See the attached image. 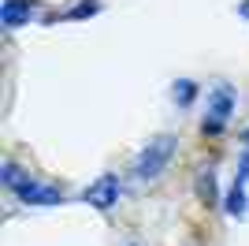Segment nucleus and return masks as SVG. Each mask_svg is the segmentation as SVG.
Instances as JSON below:
<instances>
[{
    "mask_svg": "<svg viewBox=\"0 0 249 246\" xmlns=\"http://www.w3.org/2000/svg\"><path fill=\"white\" fill-rule=\"evenodd\" d=\"M175 153H178V138L175 134H156V138H149V145L138 153V161H134V175L138 179H160V175L171 168Z\"/></svg>",
    "mask_w": 249,
    "mask_h": 246,
    "instance_id": "f257e3e1",
    "label": "nucleus"
},
{
    "mask_svg": "<svg viewBox=\"0 0 249 246\" xmlns=\"http://www.w3.org/2000/svg\"><path fill=\"white\" fill-rule=\"evenodd\" d=\"M194 183H197V198L205 205H216L219 202V183H216V168H197V179H194Z\"/></svg>",
    "mask_w": 249,
    "mask_h": 246,
    "instance_id": "0eeeda50",
    "label": "nucleus"
},
{
    "mask_svg": "<svg viewBox=\"0 0 249 246\" xmlns=\"http://www.w3.org/2000/svg\"><path fill=\"white\" fill-rule=\"evenodd\" d=\"M119 190H123V186H119V175L104 172L101 179H93V183H89V186L82 190V202L104 213V209H112V205L119 202Z\"/></svg>",
    "mask_w": 249,
    "mask_h": 246,
    "instance_id": "7ed1b4c3",
    "label": "nucleus"
},
{
    "mask_svg": "<svg viewBox=\"0 0 249 246\" xmlns=\"http://www.w3.org/2000/svg\"><path fill=\"white\" fill-rule=\"evenodd\" d=\"M234 90H231L227 82L223 86H216V90L208 93V112H205V120H201V131L208 134V138H216V134H223L227 131V123H231V116H234Z\"/></svg>",
    "mask_w": 249,
    "mask_h": 246,
    "instance_id": "f03ea898",
    "label": "nucleus"
},
{
    "mask_svg": "<svg viewBox=\"0 0 249 246\" xmlns=\"http://www.w3.org/2000/svg\"><path fill=\"white\" fill-rule=\"evenodd\" d=\"M34 11H37L34 0H4V4H0V22H4L8 30H15V26H26V22L34 19Z\"/></svg>",
    "mask_w": 249,
    "mask_h": 246,
    "instance_id": "39448f33",
    "label": "nucleus"
},
{
    "mask_svg": "<svg viewBox=\"0 0 249 246\" xmlns=\"http://www.w3.org/2000/svg\"><path fill=\"white\" fill-rule=\"evenodd\" d=\"M238 15H242V19H249V0H242V4H238Z\"/></svg>",
    "mask_w": 249,
    "mask_h": 246,
    "instance_id": "f8f14e48",
    "label": "nucleus"
},
{
    "mask_svg": "<svg viewBox=\"0 0 249 246\" xmlns=\"http://www.w3.org/2000/svg\"><path fill=\"white\" fill-rule=\"evenodd\" d=\"M171 97H175L178 108H190V104L197 101V82L194 79H178L175 86H171Z\"/></svg>",
    "mask_w": 249,
    "mask_h": 246,
    "instance_id": "1a4fd4ad",
    "label": "nucleus"
},
{
    "mask_svg": "<svg viewBox=\"0 0 249 246\" xmlns=\"http://www.w3.org/2000/svg\"><path fill=\"white\" fill-rule=\"evenodd\" d=\"M238 142H242V145H246V149H249V127H246V131L238 134Z\"/></svg>",
    "mask_w": 249,
    "mask_h": 246,
    "instance_id": "ddd939ff",
    "label": "nucleus"
},
{
    "mask_svg": "<svg viewBox=\"0 0 249 246\" xmlns=\"http://www.w3.org/2000/svg\"><path fill=\"white\" fill-rule=\"evenodd\" d=\"M97 11H101V4H97V0H82V4H74L63 19H67V22H82V19H89V15H97Z\"/></svg>",
    "mask_w": 249,
    "mask_h": 246,
    "instance_id": "9d476101",
    "label": "nucleus"
},
{
    "mask_svg": "<svg viewBox=\"0 0 249 246\" xmlns=\"http://www.w3.org/2000/svg\"><path fill=\"white\" fill-rule=\"evenodd\" d=\"M30 179H34V175L26 172V168H19V164H15V161H8V164H4V168H0V183L8 186L11 194H19V190H22V186H26V183H30Z\"/></svg>",
    "mask_w": 249,
    "mask_h": 246,
    "instance_id": "6e6552de",
    "label": "nucleus"
},
{
    "mask_svg": "<svg viewBox=\"0 0 249 246\" xmlns=\"http://www.w3.org/2000/svg\"><path fill=\"white\" fill-rule=\"evenodd\" d=\"M15 198H19L22 205H60V202H63V190H60V186H49V183L30 179V183L22 186Z\"/></svg>",
    "mask_w": 249,
    "mask_h": 246,
    "instance_id": "20e7f679",
    "label": "nucleus"
},
{
    "mask_svg": "<svg viewBox=\"0 0 249 246\" xmlns=\"http://www.w3.org/2000/svg\"><path fill=\"white\" fill-rule=\"evenodd\" d=\"M223 209H227V216H231V220H242V216L249 213V198H246V183H242V179H234V183H231Z\"/></svg>",
    "mask_w": 249,
    "mask_h": 246,
    "instance_id": "423d86ee",
    "label": "nucleus"
},
{
    "mask_svg": "<svg viewBox=\"0 0 249 246\" xmlns=\"http://www.w3.org/2000/svg\"><path fill=\"white\" fill-rule=\"evenodd\" d=\"M234 179H242V183H249V149L242 153V161H238V175Z\"/></svg>",
    "mask_w": 249,
    "mask_h": 246,
    "instance_id": "9b49d317",
    "label": "nucleus"
}]
</instances>
